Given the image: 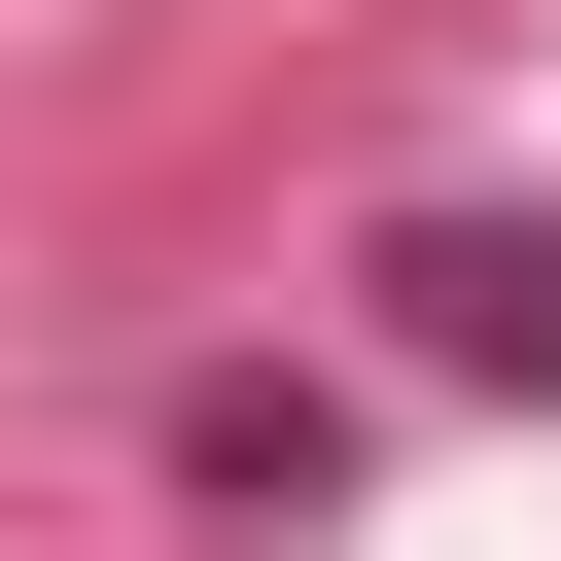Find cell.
Wrapping results in <instances>:
<instances>
[{
    "label": "cell",
    "instance_id": "obj_1",
    "mask_svg": "<svg viewBox=\"0 0 561 561\" xmlns=\"http://www.w3.org/2000/svg\"><path fill=\"white\" fill-rule=\"evenodd\" d=\"M456 280V351H561V245H421Z\"/></svg>",
    "mask_w": 561,
    "mask_h": 561
}]
</instances>
